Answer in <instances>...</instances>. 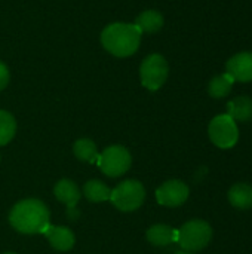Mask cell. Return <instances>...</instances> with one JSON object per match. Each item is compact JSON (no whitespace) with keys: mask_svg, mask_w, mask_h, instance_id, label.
<instances>
[{"mask_svg":"<svg viewBox=\"0 0 252 254\" xmlns=\"http://www.w3.org/2000/svg\"><path fill=\"white\" fill-rule=\"evenodd\" d=\"M9 222L21 234H43L49 226V210L39 199H24L13 205Z\"/></svg>","mask_w":252,"mask_h":254,"instance_id":"1","label":"cell"},{"mask_svg":"<svg viewBox=\"0 0 252 254\" xmlns=\"http://www.w3.org/2000/svg\"><path fill=\"white\" fill-rule=\"evenodd\" d=\"M141 31L135 24L113 22L101 33V43L111 55L125 58L137 52L141 43Z\"/></svg>","mask_w":252,"mask_h":254,"instance_id":"2","label":"cell"},{"mask_svg":"<svg viewBox=\"0 0 252 254\" xmlns=\"http://www.w3.org/2000/svg\"><path fill=\"white\" fill-rule=\"evenodd\" d=\"M212 238L211 226L203 220H192L177 231V243L184 252H199L205 249Z\"/></svg>","mask_w":252,"mask_h":254,"instance_id":"3","label":"cell"},{"mask_svg":"<svg viewBox=\"0 0 252 254\" xmlns=\"http://www.w3.org/2000/svg\"><path fill=\"white\" fill-rule=\"evenodd\" d=\"M146 199V189L138 180H125L117 185L110 195V201L120 211H135Z\"/></svg>","mask_w":252,"mask_h":254,"instance_id":"4","label":"cell"},{"mask_svg":"<svg viewBox=\"0 0 252 254\" xmlns=\"http://www.w3.org/2000/svg\"><path fill=\"white\" fill-rule=\"evenodd\" d=\"M168 73H169L168 61L159 54L149 55L141 63V67H140L141 83L150 91H157L166 82Z\"/></svg>","mask_w":252,"mask_h":254,"instance_id":"5","label":"cell"},{"mask_svg":"<svg viewBox=\"0 0 252 254\" xmlns=\"http://www.w3.org/2000/svg\"><path fill=\"white\" fill-rule=\"evenodd\" d=\"M100 170L108 177L123 176L132 162L131 153L123 146H110L98 156Z\"/></svg>","mask_w":252,"mask_h":254,"instance_id":"6","label":"cell"},{"mask_svg":"<svg viewBox=\"0 0 252 254\" xmlns=\"http://www.w3.org/2000/svg\"><path fill=\"white\" fill-rule=\"evenodd\" d=\"M208 134L211 141L221 149L233 147L239 138V129L236 121H233L229 115H220L214 118L209 124Z\"/></svg>","mask_w":252,"mask_h":254,"instance_id":"7","label":"cell"},{"mask_svg":"<svg viewBox=\"0 0 252 254\" xmlns=\"http://www.w3.org/2000/svg\"><path fill=\"white\" fill-rule=\"evenodd\" d=\"M189 198V188L181 180L165 182L156 190V199L165 207H180Z\"/></svg>","mask_w":252,"mask_h":254,"instance_id":"8","label":"cell"},{"mask_svg":"<svg viewBox=\"0 0 252 254\" xmlns=\"http://www.w3.org/2000/svg\"><path fill=\"white\" fill-rule=\"evenodd\" d=\"M53 193L56 196L58 201L64 202L67 205V214L71 220L77 219L79 213H77V204L80 199V190L77 188V185L68 179H62L59 180L55 188H53Z\"/></svg>","mask_w":252,"mask_h":254,"instance_id":"9","label":"cell"},{"mask_svg":"<svg viewBox=\"0 0 252 254\" xmlns=\"http://www.w3.org/2000/svg\"><path fill=\"white\" fill-rule=\"evenodd\" d=\"M227 74L238 82H251L252 80V52H241L233 55L227 64Z\"/></svg>","mask_w":252,"mask_h":254,"instance_id":"10","label":"cell"},{"mask_svg":"<svg viewBox=\"0 0 252 254\" xmlns=\"http://www.w3.org/2000/svg\"><path fill=\"white\" fill-rule=\"evenodd\" d=\"M43 234L49 240L50 246L58 252H68L70 249H73V246L76 243L74 234L65 226H52V225H49L45 229Z\"/></svg>","mask_w":252,"mask_h":254,"instance_id":"11","label":"cell"},{"mask_svg":"<svg viewBox=\"0 0 252 254\" xmlns=\"http://www.w3.org/2000/svg\"><path fill=\"white\" fill-rule=\"evenodd\" d=\"M147 240L156 247H165L177 241V229L168 225H154L147 231Z\"/></svg>","mask_w":252,"mask_h":254,"instance_id":"12","label":"cell"},{"mask_svg":"<svg viewBox=\"0 0 252 254\" xmlns=\"http://www.w3.org/2000/svg\"><path fill=\"white\" fill-rule=\"evenodd\" d=\"M163 25V16L159 10L149 9L141 12L135 19V27L141 33H156Z\"/></svg>","mask_w":252,"mask_h":254,"instance_id":"13","label":"cell"},{"mask_svg":"<svg viewBox=\"0 0 252 254\" xmlns=\"http://www.w3.org/2000/svg\"><path fill=\"white\" fill-rule=\"evenodd\" d=\"M229 201L238 210L252 208V186L247 183H238L229 190Z\"/></svg>","mask_w":252,"mask_h":254,"instance_id":"14","label":"cell"},{"mask_svg":"<svg viewBox=\"0 0 252 254\" xmlns=\"http://www.w3.org/2000/svg\"><path fill=\"white\" fill-rule=\"evenodd\" d=\"M227 115L233 121L248 122L252 119V98L250 97H236L227 104Z\"/></svg>","mask_w":252,"mask_h":254,"instance_id":"15","label":"cell"},{"mask_svg":"<svg viewBox=\"0 0 252 254\" xmlns=\"http://www.w3.org/2000/svg\"><path fill=\"white\" fill-rule=\"evenodd\" d=\"M83 195L91 202H104L110 199L111 189L101 180H89L83 186Z\"/></svg>","mask_w":252,"mask_h":254,"instance_id":"16","label":"cell"},{"mask_svg":"<svg viewBox=\"0 0 252 254\" xmlns=\"http://www.w3.org/2000/svg\"><path fill=\"white\" fill-rule=\"evenodd\" d=\"M73 152H74V155H76L77 159H80L83 162H91V164L97 162L98 161V156H100L95 143L92 140H89V138H80V140H77L74 143V146H73Z\"/></svg>","mask_w":252,"mask_h":254,"instance_id":"17","label":"cell"},{"mask_svg":"<svg viewBox=\"0 0 252 254\" xmlns=\"http://www.w3.org/2000/svg\"><path fill=\"white\" fill-rule=\"evenodd\" d=\"M235 80L230 74L224 73V74H218L215 76L209 85H208V92L211 97L214 98H223L226 95H229V92L232 91V86H233Z\"/></svg>","mask_w":252,"mask_h":254,"instance_id":"18","label":"cell"},{"mask_svg":"<svg viewBox=\"0 0 252 254\" xmlns=\"http://www.w3.org/2000/svg\"><path fill=\"white\" fill-rule=\"evenodd\" d=\"M16 132V122L15 118L6 112L0 110V146L7 144Z\"/></svg>","mask_w":252,"mask_h":254,"instance_id":"19","label":"cell"},{"mask_svg":"<svg viewBox=\"0 0 252 254\" xmlns=\"http://www.w3.org/2000/svg\"><path fill=\"white\" fill-rule=\"evenodd\" d=\"M9 83V70L7 67L0 61V91L4 89Z\"/></svg>","mask_w":252,"mask_h":254,"instance_id":"20","label":"cell"},{"mask_svg":"<svg viewBox=\"0 0 252 254\" xmlns=\"http://www.w3.org/2000/svg\"><path fill=\"white\" fill-rule=\"evenodd\" d=\"M177 254H192V253H189V252H181V253H177Z\"/></svg>","mask_w":252,"mask_h":254,"instance_id":"21","label":"cell"},{"mask_svg":"<svg viewBox=\"0 0 252 254\" xmlns=\"http://www.w3.org/2000/svg\"><path fill=\"white\" fill-rule=\"evenodd\" d=\"M4 254H15V253H4Z\"/></svg>","mask_w":252,"mask_h":254,"instance_id":"22","label":"cell"}]
</instances>
